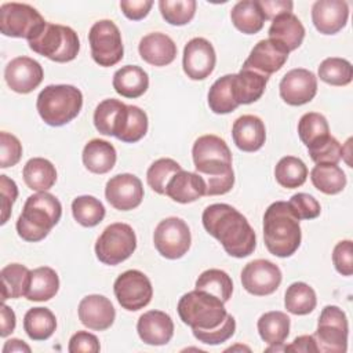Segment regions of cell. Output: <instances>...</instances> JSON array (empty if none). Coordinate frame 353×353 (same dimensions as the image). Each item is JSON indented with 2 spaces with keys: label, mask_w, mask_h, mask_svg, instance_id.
<instances>
[{
  "label": "cell",
  "mask_w": 353,
  "mask_h": 353,
  "mask_svg": "<svg viewBox=\"0 0 353 353\" xmlns=\"http://www.w3.org/2000/svg\"><path fill=\"white\" fill-rule=\"evenodd\" d=\"M22 176L29 189L34 192H47L57 181V170L50 160L33 157L23 165Z\"/></svg>",
  "instance_id": "cell-32"
},
{
  "label": "cell",
  "mask_w": 353,
  "mask_h": 353,
  "mask_svg": "<svg viewBox=\"0 0 353 353\" xmlns=\"http://www.w3.org/2000/svg\"><path fill=\"white\" fill-rule=\"evenodd\" d=\"M61 215V201L48 192H37L26 199L18 216V236L29 243L41 241L59 222Z\"/></svg>",
  "instance_id": "cell-4"
},
{
  "label": "cell",
  "mask_w": 353,
  "mask_h": 353,
  "mask_svg": "<svg viewBox=\"0 0 353 353\" xmlns=\"http://www.w3.org/2000/svg\"><path fill=\"white\" fill-rule=\"evenodd\" d=\"M59 290V277L50 266H40L30 270V281L25 298L28 301L44 302L57 295Z\"/></svg>",
  "instance_id": "cell-31"
},
{
  "label": "cell",
  "mask_w": 353,
  "mask_h": 353,
  "mask_svg": "<svg viewBox=\"0 0 353 353\" xmlns=\"http://www.w3.org/2000/svg\"><path fill=\"white\" fill-rule=\"evenodd\" d=\"M91 57L103 68L113 66L123 59L124 47L117 25L110 19L95 22L88 32Z\"/></svg>",
  "instance_id": "cell-10"
},
{
  "label": "cell",
  "mask_w": 353,
  "mask_h": 353,
  "mask_svg": "<svg viewBox=\"0 0 353 353\" xmlns=\"http://www.w3.org/2000/svg\"><path fill=\"white\" fill-rule=\"evenodd\" d=\"M28 44L32 51L59 63L73 61L80 51L79 36L72 28L50 22H46Z\"/></svg>",
  "instance_id": "cell-7"
},
{
  "label": "cell",
  "mask_w": 353,
  "mask_h": 353,
  "mask_svg": "<svg viewBox=\"0 0 353 353\" xmlns=\"http://www.w3.org/2000/svg\"><path fill=\"white\" fill-rule=\"evenodd\" d=\"M101 349L98 338L88 331H77L69 341L68 350L70 353H98Z\"/></svg>",
  "instance_id": "cell-54"
},
{
  "label": "cell",
  "mask_w": 353,
  "mask_h": 353,
  "mask_svg": "<svg viewBox=\"0 0 353 353\" xmlns=\"http://www.w3.org/2000/svg\"><path fill=\"white\" fill-rule=\"evenodd\" d=\"M205 181L197 172L181 170L168 181L165 196L176 203L188 204L205 196Z\"/></svg>",
  "instance_id": "cell-25"
},
{
  "label": "cell",
  "mask_w": 353,
  "mask_h": 353,
  "mask_svg": "<svg viewBox=\"0 0 353 353\" xmlns=\"http://www.w3.org/2000/svg\"><path fill=\"white\" fill-rule=\"evenodd\" d=\"M269 77L254 72L251 69H243L233 74L232 87L236 102L240 105H248L258 101L265 92Z\"/></svg>",
  "instance_id": "cell-29"
},
{
  "label": "cell",
  "mask_w": 353,
  "mask_h": 353,
  "mask_svg": "<svg viewBox=\"0 0 353 353\" xmlns=\"http://www.w3.org/2000/svg\"><path fill=\"white\" fill-rule=\"evenodd\" d=\"M15 313L14 310L7 306L6 303H3L1 306V321H0V336L6 338L14 330H15Z\"/></svg>",
  "instance_id": "cell-58"
},
{
  "label": "cell",
  "mask_w": 353,
  "mask_h": 353,
  "mask_svg": "<svg viewBox=\"0 0 353 353\" xmlns=\"http://www.w3.org/2000/svg\"><path fill=\"white\" fill-rule=\"evenodd\" d=\"M77 313L81 324L94 331L110 328L116 319V310L112 302L99 294L84 296L79 303Z\"/></svg>",
  "instance_id": "cell-20"
},
{
  "label": "cell",
  "mask_w": 353,
  "mask_h": 353,
  "mask_svg": "<svg viewBox=\"0 0 353 353\" xmlns=\"http://www.w3.org/2000/svg\"><path fill=\"white\" fill-rule=\"evenodd\" d=\"M44 25V18L29 4L4 3L0 7V32L4 36L30 40Z\"/></svg>",
  "instance_id": "cell-11"
},
{
  "label": "cell",
  "mask_w": 353,
  "mask_h": 353,
  "mask_svg": "<svg viewBox=\"0 0 353 353\" xmlns=\"http://www.w3.org/2000/svg\"><path fill=\"white\" fill-rule=\"evenodd\" d=\"M197 3L194 0H160L159 8L161 17L174 26L189 23L196 14Z\"/></svg>",
  "instance_id": "cell-46"
},
{
  "label": "cell",
  "mask_w": 353,
  "mask_h": 353,
  "mask_svg": "<svg viewBox=\"0 0 353 353\" xmlns=\"http://www.w3.org/2000/svg\"><path fill=\"white\" fill-rule=\"evenodd\" d=\"M203 226L234 258L251 255L256 247V234L247 218L225 203L208 205L201 215Z\"/></svg>",
  "instance_id": "cell-1"
},
{
  "label": "cell",
  "mask_w": 353,
  "mask_h": 353,
  "mask_svg": "<svg viewBox=\"0 0 353 353\" xmlns=\"http://www.w3.org/2000/svg\"><path fill=\"white\" fill-rule=\"evenodd\" d=\"M232 23L244 34H255L262 30L265 17L258 0H243L233 6L230 11Z\"/></svg>",
  "instance_id": "cell-33"
},
{
  "label": "cell",
  "mask_w": 353,
  "mask_h": 353,
  "mask_svg": "<svg viewBox=\"0 0 353 353\" xmlns=\"http://www.w3.org/2000/svg\"><path fill=\"white\" fill-rule=\"evenodd\" d=\"M232 138L240 150L256 152L266 141L265 124L258 116L243 114L232 125Z\"/></svg>",
  "instance_id": "cell-23"
},
{
  "label": "cell",
  "mask_w": 353,
  "mask_h": 353,
  "mask_svg": "<svg viewBox=\"0 0 353 353\" xmlns=\"http://www.w3.org/2000/svg\"><path fill=\"white\" fill-rule=\"evenodd\" d=\"M274 178L280 186L295 189L305 183L307 178V167L295 156H284L276 164Z\"/></svg>",
  "instance_id": "cell-40"
},
{
  "label": "cell",
  "mask_w": 353,
  "mask_h": 353,
  "mask_svg": "<svg viewBox=\"0 0 353 353\" xmlns=\"http://www.w3.org/2000/svg\"><path fill=\"white\" fill-rule=\"evenodd\" d=\"M148 132V116L146 113L135 106L127 105V116L117 135V139L125 143H134L142 139Z\"/></svg>",
  "instance_id": "cell-45"
},
{
  "label": "cell",
  "mask_w": 353,
  "mask_h": 353,
  "mask_svg": "<svg viewBox=\"0 0 353 353\" xmlns=\"http://www.w3.org/2000/svg\"><path fill=\"white\" fill-rule=\"evenodd\" d=\"M349 324L345 312L335 306L327 305L319 317L317 330L313 334L317 352L345 353L347 349Z\"/></svg>",
  "instance_id": "cell-9"
},
{
  "label": "cell",
  "mask_w": 353,
  "mask_h": 353,
  "mask_svg": "<svg viewBox=\"0 0 353 353\" xmlns=\"http://www.w3.org/2000/svg\"><path fill=\"white\" fill-rule=\"evenodd\" d=\"M233 74H225L214 81L211 85L207 99L210 109L216 114H226L239 108V103L233 95L232 87Z\"/></svg>",
  "instance_id": "cell-39"
},
{
  "label": "cell",
  "mask_w": 353,
  "mask_h": 353,
  "mask_svg": "<svg viewBox=\"0 0 353 353\" xmlns=\"http://www.w3.org/2000/svg\"><path fill=\"white\" fill-rule=\"evenodd\" d=\"M284 350L295 353H316L317 346L313 335H301L295 338L291 345L284 346Z\"/></svg>",
  "instance_id": "cell-57"
},
{
  "label": "cell",
  "mask_w": 353,
  "mask_h": 353,
  "mask_svg": "<svg viewBox=\"0 0 353 353\" xmlns=\"http://www.w3.org/2000/svg\"><path fill=\"white\" fill-rule=\"evenodd\" d=\"M298 135L306 148L316 145L330 135L327 119L317 112L305 113L298 121Z\"/></svg>",
  "instance_id": "cell-43"
},
{
  "label": "cell",
  "mask_w": 353,
  "mask_h": 353,
  "mask_svg": "<svg viewBox=\"0 0 353 353\" xmlns=\"http://www.w3.org/2000/svg\"><path fill=\"white\" fill-rule=\"evenodd\" d=\"M127 116V105L119 99L109 98L98 103L94 110V125L102 135H119Z\"/></svg>",
  "instance_id": "cell-27"
},
{
  "label": "cell",
  "mask_w": 353,
  "mask_h": 353,
  "mask_svg": "<svg viewBox=\"0 0 353 353\" xmlns=\"http://www.w3.org/2000/svg\"><path fill=\"white\" fill-rule=\"evenodd\" d=\"M22 157V143L19 139L6 131L0 132V167L8 168L15 165Z\"/></svg>",
  "instance_id": "cell-51"
},
{
  "label": "cell",
  "mask_w": 353,
  "mask_h": 353,
  "mask_svg": "<svg viewBox=\"0 0 353 353\" xmlns=\"http://www.w3.org/2000/svg\"><path fill=\"white\" fill-rule=\"evenodd\" d=\"M196 290L205 291L226 303L233 292V281L226 272L221 269H208L197 277Z\"/></svg>",
  "instance_id": "cell-41"
},
{
  "label": "cell",
  "mask_w": 353,
  "mask_h": 353,
  "mask_svg": "<svg viewBox=\"0 0 353 353\" xmlns=\"http://www.w3.org/2000/svg\"><path fill=\"white\" fill-rule=\"evenodd\" d=\"M153 6L152 0H121L120 8L123 14L131 21L143 19Z\"/></svg>",
  "instance_id": "cell-55"
},
{
  "label": "cell",
  "mask_w": 353,
  "mask_h": 353,
  "mask_svg": "<svg viewBox=\"0 0 353 353\" xmlns=\"http://www.w3.org/2000/svg\"><path fill=\"white\" fill-rule=\"evenodd\" d=\"M332 263L342 276L353 274V243L352 240H341L332 250Z\"/></svg>",
  "instance_id": "cell-52"
},
{
  "label": "cell",
  "mask_w": 353,
  "mask_h": 353,
  "mask_svg": "<svg viewBox=\"0 0 353 353\" xmlns=\"http://www.w3.org/2000/svg\"><path fill=\"white\" fill-rule=\"evenodd\" d=\"M182 167L172 159L163 157L156 160L150 164L146 172L148 185L152 188L153 192L159 194H165V188L168 181L172 178L174 174L181 171Z\"/></svg>",
  "instance_id": "cell-47"
},
{
  "label": "cell",
  "mask_w": 353,
  "mask_h": 353,
  "mask_svg": "<svg viewBox=\"0 0 353 353\" xmlns=\"http://www.w3.org/2000/svg\"><path fill=\"white\" fill-rule=\"evenodd\" d=\"M316 305V292L309 284L303 281H295L285 290L284 306L287 312L296 316H305L313 312Z\"/></svg>",
  "instance_id": "cell-38"
},
{
  "label": "cell",
  "mask_w": 353,
  "mask_h": 353,
  "mask_svg": "<svg viewBox=\"0 0 353 353\" xmlns=\"http://www.w3.org/2000/svg\"><path fill=\"white\" fill-rule=\"evenodd\" d=\"M153 243L161 256L167 259H179L190 248V229L183 219L168 216L160 221L156 226Z\"/></svg>",
  "instance_id": "cell-12"
},
{
  "label": "cell",
  "mask_w": 353,
  "mask_h": 353,
  "mask_svg": "<svg viewBox=\"0 0 353 353\" xmlns=\"http://www.w3.org/2000/svg\"><path fill=\"white\" fill-rule=\"evenodd\" d=\"M137 331L146 345L163 346L167 345L174 335V323L165 312L149 310L138 319Z\"/></svg>",
  "instance_id": "cell-22"
},
{
  "label": "cell",
  "mask_w": 353,
  "mask_h": 353,
  "mask_svg": "<svg viewBox=\"0 0 353 353\" xmlns=\"http://www.w3.org/2000/svg\"><path fill=\"white\" fill-rule=\"evenodd\" d=\"M234 331H236V320L232 314H228L225 321L214 330H207V331L192 330L194 338L199 339L203 343H207V345L223 343L234 334Z\"/></svg>",
  "instance_id": "cell-49"
},
{
  "label": "cell",
  "mask_w": 353,
  "mask_h": 353,
  "mask_svg": "<svg viewBox=\"0 0 353 353\" xmlns=\"http://www.w3.org/2000/svg\"><path fill=\"white\" fill-rule=\"evenodd\" d=\"M281 99L291 106H301L310 102L317 94V77L313 72L296 68L287 72L280 84Z\"/></svg>",
  "instance_id": "cell-16"
},
{
  "label": "cell",
  "mask_w": 353,
  "mask_h": 353,
  "mask_svg": "<svg viewBox=\"0 0 353 353\" xmlns=\"http://www.w3.org/2000/svg\"><path fill=\"white\" fill-rule=\"evenodd\" d=\"M281 270L268 259L248 262L241 270V284L244 290L256 296L273 294L281 283Z\"/></svg>",
  "instance_id": "cell-14"
},
{
  "label": "cell",
  "mask_w": 353,
  "mask_h": 353,
  "mask_svg": "<svg viewBox=\"0 0 353 353\" xmlns=\"http://www.w3.org/2000/svg\"><path fill=\"white\" fill-rule=\"evenodd\" d=\"M196 172L205 181V196L225 194L234 185L232 152L228 143L212 134L199 137L192 148Z\"/></svg>",
  "instance_id": "cell-2"
},
{
  "label": "cell",
  "mask_w": 353,
  "mask_h": 353,
  "mask_svg": "<svg viewBox=\"0 0 353 353\" xmlns=\"http://www.w3.org/2000/svg\"><path fill=\"white\" fill-rule=\"evenodd\" d=\"M83 106L81 91L70 84H51L44 87L36 101L41 120L51 127H61L72 121Z\"/></svg>",
  "instance_id": "cell-5"
},
{
  "label": "cell",
  "mask_w": 353,
  "mask_h": 353,
  "mask_svg": "<svg viewBox=\"0 0 353 353\" xmlns=\"http://www.w3.org/2000/svg\"><path fill=\"white\" fill-rule=\"evenodd\" d=\"M215 63V50L207 39L194 37L186 43L183 48L182 66L189 79L204 80L212 73Z\"/></svg>",
  "instance_id": "cell-17"
},
{
  "label": "cell",
  "mask_w": 353,
  "mask_h": 353,
  "mask_svg": "<svg viewBox=\"0 0 353 353\" xmlns=\"http://www.w3.org/2000/svg\"><path fill=\"white\" fill-rule=\"evenodd\" d=\"M290 51L280 43L263 39L259 40L251 50L248 58L243 63V69H251L265 76H270L280 70L288 59Z\"/></svg>",
  "instance_id": "cell-18"
},
{
  "label": "cell",
  "mask_w": 353,
  "mask_h": 353,
  "mask_svg": "<svg viewBox=\"0 0 353 353\" xmlns=\"http://www.w3.org/2000/svg\"><path fill=\"white\" fill-rule=\"evenodd\" d=\"M288 205L294 215L301 219H314L320 215V203L307 193H296L288 201Z\"/></svg>",
  "instance_id": "cell-50"
},
{
  "label": "cell",
  "mask_w": 353,
  "mask_h": 353,
  "mask_svg": "<svg viewBox=\"0 0 353 353\" xmlns=\"http://www.w3.org/2000/svg\"><path fill=\"white\" fill-rule=\"evenodd\" d=\"M349 6L343 0H317L312 6V21L321 34H335L345 28Z\"/></svg>",
  "instance_id": "cell-21"
},
{
  "label": "cell",
  "mask_w": 353,
  "mask_h": 353,
  "mask_svg": "<svg viewBox=\"0 0 353 353\" xmlns=\"http://www.w3.org/2000/svg\"><path fill=\"white\" fill-rule=\"evenodd\" d=\"M0 197H1V221H0V223L4 225L8 221V218L11 215L12 204L18 197L17 183L4 174L0 175Z\"/></svg>",
  "instance_id": "cell-53"
},
{
  "label": "cell",
  "mask_w": 353,
  "mask_h": 353,
  "mask_svg": "<svg viewBox=\"0 0 353 353\" xmlns=\"http://www.w3.org/2000/svg\"><path fill=\"white\" fill-rule=\"evenodd\" d=\"M23 330L32 341H46L57 330L55 314L48 307H32L23 316Z\"/></svg>",
  "instance_id": "cell-35"
},
{
  "label": "cell",
  "mask_w": 353,
  "mask_h": 353,
  "mask_svg": "<svg viewBox=\"0 0 353 353\" xmlns=\"http://www.w3.org/2000/svg\"><path fill=\"white\" fill-rule=\"evenodd\" d=\"M269 39L284 46L290 52L296 50L305 39V28L292 12L277 15L269 28Z\"/></svg>",
  "instance_id": "cell-26"
},
{
  "label": "cell",
  "mask_w": 353,
  "mask_h": 353,
  "mask_svg": "<svg viewBox=\"0 0 353 353\" xmlns=\"http://www.w3.org/2000/svg\"><path fill=\"white\" fill-rule=\"evenodd\" d=\"M103 204L94 196H79L72 201V214L77 223L84 228H94L105 218Z\"/></svg>",
  "instance_id": "cell-42"
},
{
  "label": "cell",
  "mask_w": 353,
  "mask_h": 353,
  "mask_svg": "<svg viewBox=\"0 0 353 353\" xmlns=\"http://www.w3.org/2000/svg\"><path fill=\"white\" fill-rule=\"evenodd\" d=\"M14 352H19V353H30V346L26 345L23 341L18 339V338H11L8 339L4 346H3V353H14Z\"/></svg>",
  "instance_id": "cell-59"
},
{
  "label": "cell",
  "mask_w": 353,
  "mask_h": 353,
  "mask_svg": "<svg viewBox=\"0 0 353 353\" xmlns=\"http://www.w3.org/2000/svg\"><path fill=\"white\" fill-rule=\"evenodd\" d=\"M137 248V236L128 223L116 222L103 229L95 243L97 258L109 266L128 259Z\"/></svg>",
  "instance_id": "cell-8"
},
{
  "label": "cell",
  "mask_w": 353,
  "mask_h": 353,
  "mask_svg": "<svg viewBox=\"0 0 353 353\" xmlns=\"http://www.w3.org/2000/svg\"><path fill=\"white\" fill-rule=\"evenodd\" d=\"M265 21H273L277 15L284 12H292L294 3L290 0H258Z\"/></svg>",
  "instance_id": "cell-56"
},
{
  "label": "cell",
  "mask_w": 353,
  "mask_h": 353,
  "mask_svg": "<svg viewBox=\"0 0 353 353\" xmlns=\"http://www.w3.org/2000/svg\"><path fill=\"white\" fill-rule=\"evenodd\" d=\"M176 310L183 324L200 331L219 327L229 314L219 298L200 290L182 295Z\"/></svg>",
  "instance_id": "cell-6"
},
{
  "label": "cell",
  "mask_w": 353,
  "mask_h": 353,
  "mask_svg": "<svg viewBox=\"0 0 353 353\" xmlns=\"http://www.w3.org/2000/svg\"><path fill=\"white\" fill-rule=\"evenodd\" d=\"M84 167L94 174H106L109 172L117 160V153L114 146L99 138L88 141L81 153Z\"/></svg>",
  "instance_id": "cell-28"
},
{
  "label": "cell",
  "mask_w": 353,
  "mask_h": 353,
  "mask_svg": "<svg viewBox=\"0 0 353 353\" xmlns=\"http://www.w3.org/2000/svg\"><path fill=\"white\" fill-rule=\"evenodd\" d=\"M113 88L124 98H139L149 87L148 73L137 65H125L113 74Z\"/></svg>",
  "instance_id": "cell-30"
},
{
  "label": "cell",
  "mask_w": 353,
  "mask_h": 353,
  "mask_svg": "<svg viewBox=\"0 0 353 353\" xmlns=\"http://www.w3.org/2000/svg\"><path fill=\"white\" fill-rule=\"evenodd\" d=\"M319 77L330 85H347L353 79V68L347 59L330 57L319 66Z\"/></svg>",
  "instance_id": "cell-44"
},
{
  "label": "cell",
  "mask_w": 353,
  "mask_h": 353,
  "mask_svg": "<svg viewBox=\"0 0 353 353\" xmlns=\"http://www.w3.org/2000/svg\"><path fill=\"white\" fill-rule=\"evenodd\" d=\"M290 317L280 310L263 313L258 320V332L268 345H283L290 335Z\"/></svg>",
  "instance_id": "cell-34"
},
{
  "label": "cell",
  "mask_w": 353,
  "mask_h": 353,
  "mask_svg": "<svg viewBox=\"0 0 353 353\" xmlns=\"http://www.w3.org/2000/svg\"><path fill=\"white\" fill-rule=\"evenodd\" d=\"M263 240L268 251L279 258L291 256L299 248L302 240L299 219L287 201H274L266 208Z\"/></svg>",
  "instance_id": "cell-3"
},
{
  "label": "cell",
  "mask_w": 353,
  "mask_h": 353,
  "mask_svg": "<svg viewBox=\"0 0 353 353\" xmlns=\"http://www.w3.org/2000/svg\"><path fill=\"white\" fill-rule=\"evenodd\" d=\"M44 72L41 65L29 57H17L11 59L4 69L7 85L18 94H29L40 85Z\"/></svg>",
  "instance_id": "cell-19"
},
{
  "label": "cell",
  "mask_w": 353,
  "mask_h": 353,
  "mask_svg": "<svg viewBox=\"0 0 353 353\" xmlns=\"http://www.w3.org/2000/svg\"><path fill=\"white\" fill-rule=\"evenodd\" d=\"M113 292L123 309L137 312L149 305L153 296V287L145 273L130 269L116 279Z\"/></svg>",
  "instance_id": "cell-13"
},
{
  "label": "cell",
  "mask_w": 353,
  "mask_h": 353,
  "mask_svg": "<svg viewBox=\"0 0 353 353\" xmlns=\"http://www.w3.org/2000/svg\"><path fill=\"white\" fill-rule=\"evenodd\" d=\"M3 301L25 296L30 281V270L21 263H10L0 272Z\"/></svg>",
  "instance_id": "cell-36"
},
{
  "label": "cell",
  "mask_w": 353,
  "mask_h": 353,
  "mask_svg": "<svg viewBox=\"0 0 353 353\" xmlns=\"http://www.w3.org/2000/svg\"><path fill=\"white\" fill-rule=\"evenodd\" d=\"M307 152L316 164H338L342 159V146L332 135L307 148Z\"/></svg>",
  "instance_id": "cell-48"
},
{
  "label": "cell",
  "mask_w": 353,
  "mask_h": 353,
  "mask_svg": "<svg viewBox=\"0 0 353 353\" xmlns=\"http://www.w3.org/2000/svg\"><path fill=\"white\" fill-rule=\"evenodd\" d=\"M310 179L313 186L325 194H336L346 186V175L338 164H316Z\"/></svg>",
  "instance_id": "cell-37"
},
{
  "label": "cell",
  "mask_w": 353,
  "mask_h": 353,
  "mask_svg": "<svg viewBox=\"0 0 353 353\" xmlns=\"http://www.w3.org/2000/svg\"><path fill=\"white\" fill-rule=\"evenodd\" d=\"M105 197L119 211L134 210L143 200L142 182L134 174H117L106 182Z\"/></svg>",
  "instance_id": "cell-15"
},
{
  "label": "cell",
  "mask_w": 353,
  "mask_h": 353,
  "mask_svg": "<svg viewBox=\"0 0 353 353\" xmlns=\"http://www.w3.org/2000/svg\"><path fill=\"white\" fill-rule=\"evenodd\" d=\"M138 51L141 58L149 65L165 66L175 59L176 44L165 33L153 32L141 39Z\"/></svg>",
  "instance_id": "cell-24"
}]
</instances>
